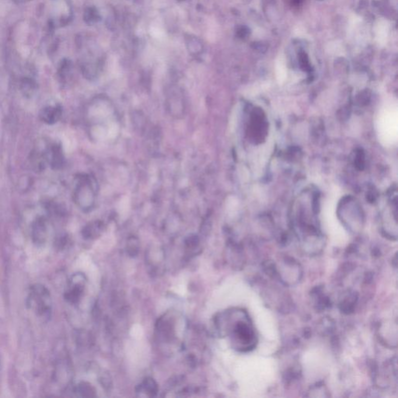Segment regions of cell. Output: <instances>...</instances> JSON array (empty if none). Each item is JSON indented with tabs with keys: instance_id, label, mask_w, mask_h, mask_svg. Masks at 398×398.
I'll return each instance as SVG.
<instances>
[{
	"instance_id": "9c48e42d",
	"label": "cell",
	"mask_w": 398,
	"mask_h": 398,
	"mask_svg": "<svg viewBox=\"0 0 398 398\" xmlns=\"http://www.w3.org/2000/svg\"><path fill=\"white\" fill-rule=\"evenodd\" d=\"M118 133V127L117 124H112L110 128H109L108 133V137H110V138H114V137L117 136Z\"/></svg>"
},
{
	"instance_id": "5b68a950",
	"label": "cell",
	"mask_w": 398,
	"mask_h": 398,
	"mask_svg": "<svg viewBox=\"0 0 398 398\" xmlns=\"http://www.w3.org/2000/svg\"><path fill=\"white\" fill-rule=\"evenodd\" d=\"M60 114H61V110L58 106H48L42 109L40 114V118L44 122L52 124L58 120Z\"/></svg>"
},
{
	"instance_id": "52a82bcc",
	"label": "cell",
	"mask_w": 398,
	"mask_h": 398,
	"mask_svg": "<svg viewBox=\"0 0 398 398\" xmlns=\"http://www.w3.org/2000/svg\"><path fill=\"white\" fill-rule=\"evenodd\" d=\"M49 164L52 168H57L62 164V155L60 154V150L57 146H52L48 150Z\"/></svg>"
},
{
	"instance_id": "8992f818",
	"label": "cell",
	"mask_w": 398,
	"mask_h": 398,
	"mask_svg": "<svg viewBox=\"0 0 398 398\" xmlns=\"http://www.w3.org/2000/svg\"><path fill=\"white\" fill-rule=\"evenodd\" d=\"M145 392L148 396H156L158 392L156 382L151 378H147L140 386V392Z\"/></svg>"
},
{
	"instance_id": "277c9868",
	"label": "cell",
	"mask_w": 398,
	"mask_h": 398,
	"mask_svg": "<svg viewBox=\"0 0 398 398\" xmlns=\"http://www.w3.org/2000/svg\"><path fill=\"white\" fill-rule=\"evenodd\" d=\"M48 234V226L44 218H38L32 226V238L38 244L44 243Z\"/></svg>"
},
{
	"instance_id": "6da1fadb",
	"label": "cell",
	"mask_w": 398,
	"mask_h": 398,
	"mask_svg": "<svg viewBox=\"0 0 398 398\" xmlns=\"http://www.w3.org/2000/svg\"><path fill=\"white\" fill-rule=\"evenodd\" d=\"M378 133L380 141L386 146L394 145L398 138V108L388 105L382 109L378 120Z\"/></svg>"
},
{
	"instance_id": "ba28073f",
	"label": "cell",
	"mask_w": 398,
	"mask_h": 398,
	"mask_svg": "<svg viewBox=\"0 0 398 398\" xmlns=\"http://www.w3.org/2000/svg\"><path fill=\"white\" fill-rule=\"evenodd\" d=\"M78 392L82 394V396H94V394H92V393H94L93 389H92V388H91L90 386H86L85 384H81L80 386H78Z\"/></svg>"
},
{
	"instance_id": "7a4b0ae2",
	"label": "cell",
	"mask_w": 398,
	"mask_h": 398,
	"mask_svg": "<svg viewBox=\"0 0 398 398\" xmlns=\"http://www.w3.org/2000/svg\"><path fill=\"white\" fill-rule=\"evenodd\" d=\"M28 301L30 308H34L40 316H48L51 312L50 294L43 286L37 285L32 287Z\"/></svg>"
},
{
	"instance_id": "3957f363",
	"label": "cell",
	"mask_w": 398,
	"mask_h": 398,
	"mask_svg": "<svg viewBox=\"0 0 398 398\" xmlns=\"http://www.w3.org/2000/svg\"><path fill=\"white\" fill-rule=\"evenodd\" d=\"M84 288V277L82 274H76L71 280V288L66 294V298L68 302L76 304L82 296Z\"/></svg>"
}]
</instances>
